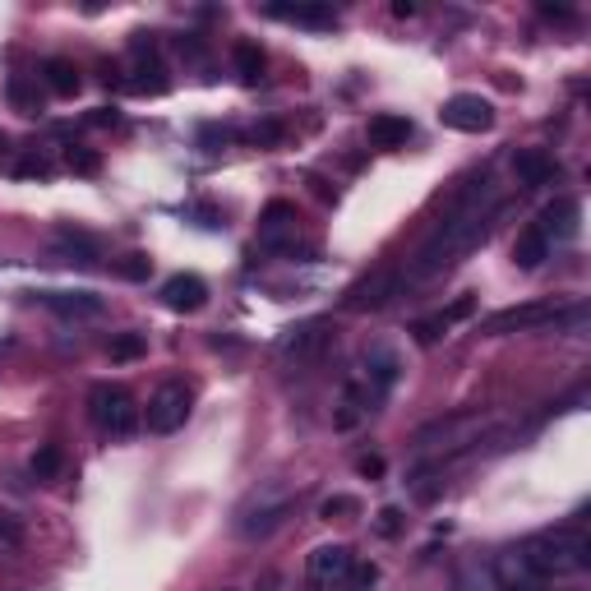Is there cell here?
Segmentation results:
<instances>
[{
  "label": "cell",
  "instance_id": "15",
  "mask_svg": "<svg viewBox=\"0 0 591 591\" xmlns=\"http://www.w3.org/2000/svg\"><path fill=\"white\" fill-rule=\"evenodd\" d=\"M536 227H541V236L550 245H555V241H573V236H578V227H582V204L564 194V199H555V204L541 208Z\"/></svg>",
  "mask_w": 591,
  "mask_h": 591
},
{
  "label": "cell",
  "instance_id": "30",
  "mask_svg": "<svg viewBox=\"0 0 591 591\" xmlns=\"http://www.w3.org/2000/svg\"><path fill=\"white\" fill-rule=\"evenodd\" d=\"M65 162H70L74 176H97V171H102V157H97L93 148H79V144L65 148Z\"/></svg>",
  "mask_w": 591,
  "mask_h": 591
},
{
  "label": "cell",
  "instance_id": "17",
  "mask_svg": "<svg viewBox=\"0 0 591 591\" xmlns=\"http://www.w3.org/2000/svg\"><path fill=\"white\" fill-rule=\"evenodd\" d=\"M37 301L47 305L51 314H61V319H97L107 310V301L93 296V291H42Z\"/></svg>",
  "mask_w": 591,
  "mask_h": 591
},
{
  "label": "cell",
  "instance_id": "28",
  "mask_svg": "<svg viewBox=\"0 0 591 591\" xmlns=\"http://www.w3.org/2000/svg\"><path fill=\"white\" fill-rule=\"evenodd\" d=\"M10 102H14V111H24V116H37V111H42V93L28 84L24 74L10 79Z\"/></svg>",
  "mask_w": 591,
  "mask_h": 591
},
{
  "label": "cell",
  "instance_id": "8",
  "mask_svg": "<svg viewBox=\"0 0 591 591\" xmlns=\"http://www.w3.org/2000/svg\"><path fill=\"white\" fill-rule=\"evenodd\" d=\"M439 121L458 134H485L495 130V107L481 93H453L444 102V111H439Z\"/></svg>",
  "mask_w": 591,
  "mask_h": 591
},
{
  "label": "cell",
  "instance_id": "23",
  "mask_svg": "<svg viewBox=\"0 0 591 591\" xmlns=\"http://www.w3.org/2000/svg\"><path fill=\"white\" fill-rule=\"evenodd\" d=\"M264 14L287 19V24H305V28H333L338 24V10H328V5H268Z\"/></svg>",
  "mask_w": 591,
  "mask_h": 591
},
{
  "label": "cell",
  "instance_id": "16",
  "mask_svg": "<svg viewBox=\"0 0 591 591\" xmlns=\"http://www.w3.org/2000/svg\"><path fill=\"white\" fill-rule=\"evenodd\" d=\"M51 259H56V264L93 268L97 259H102V250H97V241L88 236V231H79V227H56V236H51Z\"/></svg>",
  "mask_w": 591,
  "mask_h": 591
},
{
  "label": "cell",
  "instance_id": "34",
  "mask_svg": "<svg viewBox=\"0 0 591 591\" xmlns=\"http://www.w3.org/2000/svg\"><path fill=\"white\" fill-rule=\"evenodd\" d=\"M374 527H379V536H388V541H393V536H402V508H379V518H374Z\"/></svg>",
  "mask_w": 591,
  "mask_h": 591
},
{
  "label": "cell",
  "instance_id": "22",
  "mask_svg": "<svg viewBox=\"0 0 591 591\" xmlns=\"http://www.w3.org/2000/svg\"><path fill=\"white\" fill-rule=\"evenodd\" d=\"M453 591H499L495 582V564L481 555H467L458 564V573H453Z\"/></svg>",
  "mask_w": 591,
  "mask_h": 591
},
{
  "label": "cell",
  "instance_id": "13",
  "mask_svg": "<svg viewBox=\"0 0 591 591\" xmlns=\"http://www.w3.org/2000/svg\"><path fill=\"white\" fill-rule=\"evenodd\" d=\"M296 204H287V199H273V204L259 213V245L264 250H291V241H296Z\"/></svg>",
  "mask_w": 591,
  "mask_h": 591
},
{
  "label": "cell",
  "instance_id": "42",
  "mask_svg": "<svg viewBox=\"0 0 591 591\" xmlns=\"http://www.w3.org/2000/svg\"><path fill=\"white\" fill-rule=\"evenodd\" d=\"M0 148H5V139H0Z\"/></svg>",
  "mask_w": 591,
  "mask_h": 591
},
{
  "label": "cell",
  "instance_id": "33",
  "mask_svg": "<svg viewBox=\"0 0 591 591\" xmlns=\"http://www.w3.org/2000/svg\"><path fill=\"white\" fill-rule=\"evenodd\" d=\"M374 582H379V568L356 559V568H351V578H347V587H342V591H370Z\"/></svg>",
  "mask_w": 591,
  "mask_h": 591
},
{
  "label": "cell",
  "instance_id": "20",
  "mask_svg": "<svg viewBox=\"0 0 591 591\" xmlns=\"http://www.w3.org/2000/svg\"><path fill=\"white\" fill-rule=\"evenodd\" d=\"M365 134H370L374 148H402L411 139V121L407 116H398V111H379V116H370Z\"/></svg>",
  "mask_w": 591,
  "mask_h": 591
},
{
  "label": "cell",
  "instance_id": "32",
  "mask_svg": "<svg viewBox=\"0 0 591 591\" xmlns=\"http://www.w3.org/2000/svg\"><path fill=\"white\" fill-rule=\"evenodd\" d=\"M347 513H361V504H356L351 495H333V499H324V504H319V518H324V522L347 518Z\"/></svg>",
  "mask_w": 591,
  "mask_h": 591
},
{
  "label": "cell",
  "instance_id": "36",
  "mask_svg": "<svg viewBox=\"0 0 591 591\" xmlns=\"http://www.w3.org/2000/svg\"><path fill=\"white\" fill-rule=\"evenodd\" d=\"M411 333H416V342H421V347H435L439 333H448V328L439 324V314H435V319H421V324L411 328Z\"/></svg>",
  "mask_w": 591,
  "mask_h": 591
},
{
  "label": "cell",
  "instance_id": "6",
  "mask_svg": "<svg viewBox=\"0 0 591 591\" xmlns=\"http://www.w3.org/2000/svg\"><path fill=\"white\" fill-rule=\"evenodd\" d=\"M190 407H194V393L181 384V379H167L148 398V430L153 435H176L185 421H190Z\"/></svg>",
  "mask_w": 591,
  "mask_h": 591
},
{
  "label": "cell",
  "instance_id": "2",
  "mask_svg": "<svg viewBox=\"0 0 591 591\" xmlns=\"http://www.w3.org/2000/svg\"><path fill=\"white\" fill-rule=\"evenodd\" d=\"M518 550L527 555V564L536 568L545 582L568 578V573H582V568L591 564V541H587V531H578V527L536 531V536H527Z\"/></svg>",
  "mask_w": 591,
  "mask_h": 591
},
{
  "label": "cell",
  "instance_id": "4",
  "mask_svg": "<svg viewBox=\"0 0 591 591\" xmlns=\"http://www.w3.org/2000/svg\"><path fill=\"white\" fill-rule=\"evenodd\" d=\"M485 425H490V416H481V411H458V416H444V421H430L416 430V453H458V448L467 444H481Z\"/></svg>",
  "mask_w": 591,
  "mask_h": 591
},
{
  "label": "cell",
  "instance_id": "41",
  "mask_svg": "<svg viewBox=\"0 0 591 591\" xmlns=\"http://www.w3.org/2000/svg\"><path fill=\"white\" fill-rule=\"evenodd\" d=\"M393 14H398V19H411V14H416V5H411V0H398V5H393Z\"/></svg>",
  "mask_w": 591,
  "mask_h": 591
},
{
  "label": "cell",
  "instance_id": "18",
  "mask_svg": "<svg viewBox=\"0 0 591 591\" xmlns=\"http://www.w3.org/2000/svg\"><path fill=\"white\" fill-rule=\"evenodd\" d=\"M208 301V287L204 278H194V273H176V278L162 282V305L176 314H194V310H204Z\"/></svg>",
  "mask_w": 591,
  "mask_h": 591
},
{
  "label": "cell",
  "instance_id": "35",
  "mask_svg": "<svg viewBox=\"0 0 591 591\" xmlns=\"http://www.w3.org/2000/svg\"><path fill=\"white\" fill-rule=\"evenodd\" d=\"M471 310H476V296H458V301H453L444 314H439V324H444V328H453L458 319H467Z\"/></svg>",
  "mask_w": 591,
  "mask_h": 591
},
{
  "label": "cell",
  "instance_id": "11",
  "mask_svg": "<svg viewBox=\"0 0 591 591\" xmlns=\"http://www.w3.org/2000/svg\"><path fill=\"white\" fill-rule=\"evenodd\" d=\"M568 305L559 301H536V305H513V310H499L485 319V333H522V328H545V324H559V314Z\"/></svg>",
  "mask_w": 591,
  "mask_h": 591
},
{
  "label": "cell",
  "instance_id": "39",
  "mask_svg": "<svg viewBox=\"0 0 591 591\" xmlns=\"http://www.w3.org/2000/svg\"><path fill=\"white\" fill-rule=\"evenodd\" d=\"M88 125H121V116H116L111 107H97L93 116H88Z\"/></svg>",
  "mask_w": 591,
  "mask_h": 591
},
{
  "label": "cell",
  "instance_id": "37",
  "mask_svg": "<svg viewBox=\"0 0 591 591\" xmlns=\"http://www.w3.org/2000/svg\"><path fill=\"white\" fill-rule=\"evenodd\" d=\"M14 171H19V176H42V181H47V176H51V162H42V157H24V162H19Z\"/></svg>",
  "mask_w": 591,
  "mask_h": 591
},
{
  "label": "cell",
  "instance_id": "29",
  "mask_svg": "<svg viewBox=\"0 0 591 591\" xmlns=\"http://www.w3.org/2000/svg\"><path fill=\"white\" fill-rule=\"evenodd\" d=\"M144 351H148L144 333H121V338H111V361H139Z\"/></svg>",
  "mask_w": 591,
  "mask_h": 591
},
{
  "label": "cell",
  "instance_id": "14",
  "mask_svg": "<svg viewBox=\"0 0 591 591\" xmlns=\"http://www.w3.org/2000/svg\"><path fill=\"white\" fill-rule=\"evenodd\" d=\"M490 564H495V582H499V591H545V578L527 564V555H522L518 545H508L504 555L490 559Z\"/></svg>",
  "mask_w": 591,
  "mask_h": 591
},
{
  "label": "cell",
  "instance_id": "26",
  "mask_svg": "<svg viewBox=\"0 0 591 591\" xmlns=\"http://www.w3.org/2000/svg\"><path fill=\"white\" fill-rule=\"evenodd\" d=\"M231 61H236V74H241V84H259L264 79V51L254 47V42H236L231 47Z\"/></svg>",
  "mask_w": 591,
  "mask_h": 591
},
{
  "label": "cell",
  "instance_id": "9",
  "mask_svg": "<svg viewBox=\"0 0 591 591\" xmlns=\"http://www.w3.org/2000/svg\"><path fill=\"white\" fill-rule=\"evenodd\" d=\"M402 374V361L393 347H374L370 356H365V374H361V388H365V402H370V411L384 407V398L393 393V384H398Z\"/></svg>",
  "mask_w": 591,
  "mask_h": 591
},
{
  "label": "cell",
  "instance_id": "7",
  "mask_svg": "<svg viewBox=\"0 0 591 591\" xmlns=\"http://www.w3.org/2000/svg\"><path fill=\"white\" fill-rule=\"evenodd\" d=\"M356 568V555L347 545H314L310 559H305V578H310L314 591H342Z\"/></svg>",
  "mask_w": 591,
  "mask_h": 591
},
{
  "label": "cell",
  "instance_id": "12",
  "mask_svg": "<svg viewBox=\"0 0 591 591\" xmlns=\"http://www.w3.org/2000/svg\"><path fill=\"white\" fill-rule=\"evenodd\" d=\"M402 291V282H398V268L393 264H384V268H374L365 282H356V287L342 296V310H351V314H361V310H379V305H388L393 296Z\"/></svg>",
  "mask_w": 591,
  "mask_h": 591
},
{
  "label": "cell",
  "instance_id": "21",
  "mask_svg": "<svg viewBox=\"0 0 591 591\" xmlns=\"http://www.w3.org/2000/svg\"><path fill=\"white\" fill-rule=\"evenodd\" d=\"M550 250H555V245L545 241L541 227L531 222L527 231H518V241H513V264H518L522 273H536V268H541L545 259H550Z\"/></svg>",
  "mask_w": 591,
  "mask_h": 591
},
{
  "label": "cell",
  "instance_id": "24",
  "mask_svg": "<svg viewBox=\"0 0 591 591\" xmlns=\"http://www.w3.org/2000/svg\"><path fill=\"white\" fill-rule=\"evenodd\" d=\"M42 84H47L56 97H74L79 88H84V79H79V65H74V61H65V56H51V61L42 65Z\"/></svg>",
  "mask_w": 591,
  "mask_h": 591
},
{
  "label": "cell",
  "instance_id": "19",
  "mask_svg": "<svg viewBox=\"0 0 591 591\" xmlns=\"http://www.w3.org/2000/svg\"><path fill=\"white\" fill-rule=\"evenodd\" d=\"M513 176H518V185L536 190V185L555 181L559 167H555V157L545 153V148H518V153H513Z\"/></svg>",
  "mask_w": 591,
  "mask_h": 591
},
{
  "label": "cell",
  "instance_id": "10",
  "mask_svg": "<svg viewBox=\"0 0 591 591\" xmlns=\"http://www.w3.org/2000/svg\"><path fill=\"white\" fill-rule=\"evenodd\" d=\"M130 56H134V79L130 88L134 93H167L171 79H167V65H162V56H157V42L148 33H134L130 42Z\"/></svg>",
  "mask_w": 591,
  "mask_h": 591
},
{
  "label": "cell",
  "instance_id": "25",
  "mask_svg": "<svg viewBox=\"0 0 591 591\" xmlns=\"http://www.w3.org/2000/svg\"><path fill=\"white\" fill-rule=\"evenodd\" d=\"M324 324L314 319V324H301V328H291V338L282 342V356H296V361H305V356H314V351L324 347Z\"/></svg>",
  "mask_w": 591,
  "mask_h": 591
},
{
  "label": "cell",
  "instance_id": "31",
  "mask_svg": "<svg viewBox=\"0 0 591 591\" xmlns=\"http://www.w3.org/2000/svg\"><path fill=\"white\" fill-rule=\"evenodd\" d=\"M148 273H153L148 254H125L121 264H116V278H125V282H148Z\"/></svg>",
  "mask_w": 591,
  "mask_h": 591
},
{
  "label": "cell",
  "instance_id": "38",
  "mask_svg": "<svg viewBox=\"0 0 591 591\" xmlns=\"http://www.w3.org/2000/svg\"><path fill=\"white\" fill-rule=\"evenodd\" d=\"M356 471L370 476V481H379V476H384V458H361V462H356Z\"/></svg>",
  "mask_w": 591,
  "mask_h": 591
},
{
  "label": "cell",
  "instance_id": "1",
  "mask_svg": "<svg viewBox=\"0 0 591 591\" xmlns=\"http://www.w3.org/2000/svg\"><path fill=\"white\" fill-rule=\"evenodd\" d=\"M495 213H499V199H495V185H490L485 171H481V176L458 181V190L448 194L444 213H439V222L430 227V236L421 241V250L411 254L407 268L398 273L402 291L425 287V282H435L439 273H448L458 259H467V254L485 241V231H490Z\"/></svg>",
  "mask_w": 591,
  "mask_h": 591
},
{
  "label": "cell",
  "instance_id": "27",
  "mask_svg": "<svg viewBox=\"0 0 591 591\" xmlns=\"http://www.w3.org/2000/svg\"><path fill=\"white\" fill-rule=\"evenodd\" d=\"M61 467H65L61 444H42L33 453V476H37V481H56V476H61Z\"/></svg>",
  "mask_w": 591,
  "mask_h": 591
},
{
  "label": "cell",
  "instance_id": "5",
  "mask_svg": "<svg viewBox=\"0 0 591 591\" xmlns=\"http://www.w3.org/2000/svg\"><path fill=\"white\" fill-rule=\"evenodd\" d=\"M88 416H93V425L111 439H130L134 425H139V407H134L130 388H121V384H93V393H88Z\"/></svg>",
  "mask_w": 591,
  "mask_h": 591
},
{
  "label": "cell",
  "instance_id": "40",
  "mask_svg": "<svg viewBox=\"0 0 591 591\" xmlns=\"http://www.w3.org/2000/svg\"><path fill=\"white\" fill-rule=\"evenodd\" d=\"M0 545H19V527L0 518Z\"/></svg>",
  "mask_w": 591,
  "mask_h": 591
},
{
  "label": "cell",
  "instance_id": "3",
  "mask_svg": "<svg viewBox=\"0 0 591 591\" xmlns=\"http://www.w3.org/2000/svg\"><path fill=\"white\" fill-rule=\"evenodd\" d=\"M291 508H296V485L273 476V481H259L245 495V504L236 508V531H241L245 541H264L282 522L291 518Z\"/></svg>",
  "mask_w": 591,
  "mask_h": 591
}]
</instances>
